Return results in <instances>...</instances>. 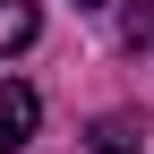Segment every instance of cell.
Listing matches in <instances>:
<instances>
[{
  "label": "cell",
  "instance_id": "cell-3",
  "mask_svg": "<svg viewBox=\"0 0 154 154\" xmlns=\"http://www.w3.org/2000/svg\"><path fill=\"white\" fill-rule=\"evenodd\" d=\"M34 26H43V9H34V0H0V60H9V51H26Z\"/></svg>",
  "mask_w": 154,
  "mask_h": 154
},
{
  "label": "cell",
  "instance_id": "cell-1",
  "mask_svg": "<svg viewBox=\"0 0 154 154\" xmlns=\"http://www.w3.org/2000/svg\"><path fill=\"white\" fill-rule=\"evenodd\" d=\"M34 120H43V94L34 86H0V154H17V146H34Z\"/></svg>",
  "mask_w": 154,
  "mask_h": 154
},
{
  "label": "cell",
  "instance_id": "cell-4",
  "mask_svg": "<svg viewBox=\"0 0 154 154\" xmlns=\"http://www.w3.org/2000/svg\"><path fill=\"white\" fill-rule=\"evenodd\" d=\"M77 9H103V0H77Z\"/></svg>",
  "mask_w": 154,
  "mask_h": 154
},
{
  "label": "cell",
  "instance_id": "cell-2",
  "mask_svg": "<svg viewBox=\"0 0 154 154\" xmlns=\"http://www.w3.org/2000/svg\"><path fill=\"white\" fill-rule=\"evenodd\" d=\"M94 154H146V120L137 111H103L94 120Z\"/></svg>",
  "mask_w": 154,
  "mask_h": 154
}]
</instances>
